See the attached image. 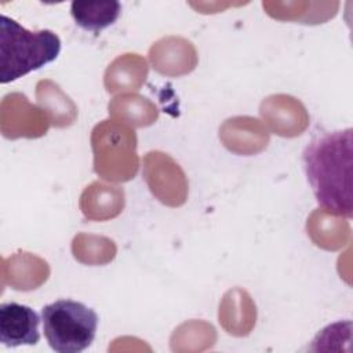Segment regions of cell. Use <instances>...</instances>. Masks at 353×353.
I'll list each match as a JSON object with an SVG mask.
<instances>
[{
    "label": "cell",
    "instance_id": "6da1fadb",
    "mask_svg": "<svg viewBox=\"0 0 353 353\" xmlns=\"http://www.w3.org/2000/svg\"><path fill=\"white\" fill-rule=\"evenodd\" d=\"M352 128L321 132L302 153L303 170L317 204L330 214L352 218Z\"/></svg>",
    "mask_w": 353,
    "mask_h": 353
},
{
    "label": "cell",
    "instance_id": "7a4b0ae2",
    "mask_svg": "<svg viewBox=\"0 0 353 353\" xmlns=\"http://www.w3.org/2000/svg\"><path fill=\"white\" fill-rule=\"evenodd\" d=\"M61 40L52 30H28L12 18L0 17V83H11L57 59Z\"/></svg>",
    "mask_w": 353,
    "mask_h": 353
},
{
    "label": "cell",
    "instance_id": "3957f363",
    "mask_svg": "<svg viewBox=\"0 0 353 353\" xmlns=\"http://www.w3.org/2000/svg\"><path fill=\"white\" fill-rule=\"evenodd\" d=\"M44 336L58 353H79L94 341L98 314L73 299H58L41 309Z\"/></svg>",
    "mask_w": 353,
    "mask_h": 353
},
{
    "label": "cell",
    "instance_id": "277c9868",
    "mask_svg": "<svg viewBox=\"0 0 353 353\" xmlns=\"http://www.w3.org/2000/svg\"><path fill=\"white\" fill-rule=\"evenodd\" d=\"M40 319L37 313L22 303L0 305V342L7 347L36 345L40 341Z\"/></svg>",
    "mask_w": 353,
    "mask_h": 353
},
{
    "label": "cell",
    "instance_id": "5b68a950",
    "mask_svg": "<svg viewBox=\"0 0 353 353\" xmlns=\"http://www.w3.org/2000/svg\"><path fill=\"white\" fill-rule=\"evenodd\" d=\"M70 12L80 28L98 33L116 22L121 4L119 1H73Z\"/></svg>",
    "mask_w": 353,
    "mask_h": 353
}]
</instances>
